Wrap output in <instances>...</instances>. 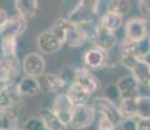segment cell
Instances as JSON below:
<instances>
[{"instance_id": "1", "label": "cell", "mask_w": 150, "mask_h": 130, "mask_svg": "<svg viewBox=\"0 0 150 130\" xmlns=\"http://www.w3.org/2000/svg\"><path fill=\"white\" fill-rule=\"evenodd\" d=\"M107 11L108 3H106V0H80L74 9L69 13L68 20L73 24H80L102 17Z\"/></svg>"}, {"instance_id": "2", "label": "cell", "mask_w": 150, "mask_h": 130, "mask_svg": "<svg viewBox=\"0 0 150 130\" xmlns=\"http://www.w3.org/2000/svg\"><path fill=\"white\" fill-rule=\"evenodd\" d=\"M51 30L62 39L63 44L72 48L81 47L86 43V37L77 24H73L68 18H59L51 27Z\"/></svg>"}, {"instance_id": "3", "label": "cell", "mask_w": 150, "mask_h": 130, "mask_svg": "<svg viewBox=\"0 0 150 130\" xmlns=\"http://www.w3.org/2000/svg\"><path fill=\"white\" fill-rule=\"evenodd\" d=\"M120 63H122V65L125 66L128 70H131L132 76L134 77V79H136L140 85H142V86L150 85V64L145 59L122 55Z\"/></svg>"}, {"instance_id": "4", "label": "cell", "mask_w": 150, "mask_h": 130, "mask_svg": "<svg viewBox=\"0 0 150 130\" xmlns=\"http://www.w3.org/2000/svg\"><path fill=\"white\" fill-rule=\"evenodd\" d=\"M91 107L94 108L96 113H98L99 116H105L108 117L115 125H120L123 121V116L119 111V107H116L114 104V100L108 99L106 96H99L93 99V104Z\"/></svg>"}, {"instance_id": "5", "label": "cell", "mask_w": 150, "mask_h": 130, "mask_svg": "<svg viewBox=\"0 0 150 130\" xmlns=\"http://www.w3.org/2000/svg\"><path fill=\"white\" fill-rule=\"evenodd\" d=\"M96 115L94 108L89 104H76L69 125L73 129H86L93 124Z\"/></svg>"}, {"instance_id": "6", "label": "cell", "mask_w": 150, "mask_h": 130, "mask_svg": "<svg viewBox=\"0 0 150 130\" xmlns=\"http://www.w3.org/2000/svg\"><path fill=\"white\" fill-rule=\"evenodd\" d=\"M74 105L76 104H74V102L71 99V96H69L67 92H59L54 100L52 109L55 113L57 115V117L68 126L72 121V115H73Z\"/></svg>"}, {"instance_id": "7", "label": "cell", "mask_w": 150, "mask_h": 130, "mask_svg": "<svg viewBox=\"0 0 150 130\" xmlns=\"http://www.w3.org/2000/svg\"><path fill=\"white\" fill-rule=\"evenodd\" d=\"M125 38L131 40H144L148 38L149 22L145 17H132L124 26Z\"/></svg>"}, {"instance_id": "8", "label": "cell", "mask_w": 150, "mask_h": 130, "mask_svg": "<svg viewBox=\"0 0 150 130\" xmlns=\"http://www.w3.org/2000/svg\"><path fill=\"white\" fill-rule=\"evenodd\" d=\"M37 47H38V50L42 53L52 55L62 50L63 42L52 30H47L38 35V38H37Z\"/></svg>"}, {"instance_id": "9", "label": "cell", "mask_w": 150, "mask_h": 130, "mask_svg": "<svg viewBox=\"0 0 150 130\" xmlns=\"http://www.w3.org/2000/svg\"><path fill=\"white\" fill-rule=\"evenodd\" d=\"M28 27V18L22 17L21 14L17 13L16 16H12L8 18V21L0 27V35L4 37H17L22 35Z\"/></svg>"}, {"instance_id": "10", "label": "cell", "mask_w": 150, "mask_h": 130, "mask_svg": "<svg viewBox=\"0 0 150 130\" xmlns=\"http://www.w3.org/2000/svg\"><path fill=\"white\" fill-rule=\"evenodd\" d=\"M45 69H46L45 59L39 53L31 52V53H28L22 60V70H24V73L26 76L37 77V78L42 77L45 74Z\"/></svg>"}, {"instance_id": "11", "label": "cell", "mask_w": 150, "mask_h": 130, "mask_svg": "<svg viewBox=\"0 0 150 130\" xmlns=\"http://www.w3.org/2000/svg\"><path fill=\"white\" fill-rule=\"evenodd\" d=\"M83 64L89 69H100L103 66H107L108 64V55L107 51L98 48L94 46L93 48H89L83 53Z\"/></svg>"}, {"instance_id": "12", "label": "cell", "mask_w": 150, "mask_h": 130, "mask_svg": "<svg viewBox=\"0 0 150 130\" xmlns=\"http://www.w3.org/2000/svg\"><path fill=\"white\" fill-rule=\"evenodd\" d=\"M91 44H94L98 48H102L105 51H111L116 44V35L115 31H111L108 29L103 27L100 24H98L97 31L94 34V38L91 39Z\"/></svg>"}, {"instance_id": "13", "label": "cell", "mask_w": 150, "mask_h": 130, "mask_svg": "<svg viewBox=\"0 0 150 130\" xmlns=\"http://www.w3.org/2000/svg\"><path fill=\"white\" fill-rule=\"evenodd\" d=\"M20 96L21 94L17 90V83H11L8 86L0 87V109H13L17 104H20Z\"/></svg>"}, {"instance_id": "14", "label": "cell", "mask_w": 150, "mask_h": 130, "mask_svg": "<svg viewBox=\"0 0 150 130\" xmlns=\"http://www.w3.org/2000/svg\"><path fill=\"white\" fill-rule=\"evenodd\" d=\"M74 82L80 83L85 90H88L90 94H94L99 90V79L94 76L91 72H89L88 69H76V78H74Z\"/></svg>"}, {"instance_id": "15", "label": "cell", "mask_w": 150, "mask_h": 130, "mask_svg": "<svg viewBox=\"0 0 150 130\" xmlns=\"http://www.w3.org/2000/svg\"><path fill=\"white\" fill-rule=\"evenodd\" d=\"M17 90L21 94V96H35L42 90L41 82L37 79V77L26 76L20 79L17 83Z\"/></svg>"}, {"instance_id": "16", "label": "cell", "mask_w": 150, "mask_h": 130, "mask_svg": "<svg viewBox=\"0 0 150 130\" xmlns=\"http://www.w3.org/2000/svg\"><path fill=\"white\" fill-rule=\"evenodd\" d=\"M116 85H117V89H119L122 98L138 96V85L140 83L134 79V77L132 74L131 76H124L122 78H119Z\"/></svg>"}, {"instance_id": "17", "label": "cell", "mask_w": 150, "mask_h": 130, "mask_svg": "<svg viewBox=\"0 0 150 130\" xmlns=\"http://www.w3.org/2000/svg\"><path fill=\"white\" fill-rule=\"evenodd\" d=\"M67 81L62 77V74H54V73H48V74H43L42 76V82L41 86H45L46 90L48 92H54V94H59L62 92V90L65 87Z\"/></svg>"}, {"instance_id": "18", "label": "cell", "mask_w": 150, "mask_h": 130, "mask_svg": "<svg viewBox=\"0 0 150 130\" xmlns=\"http://www.w3.org/2000/svg\"><path fill=\"white\" fill-rule=\"evenodd\" d=\"M39 113H41L39 117L43 120L47 130H64V129H67V125L57 117V115L54 112L52 108L43 107Z\"/></svg>"}, {"instance_id": "19", "label": "cell", "mask_w": 150, "mask_h": 130, "mask_svg": "<svg viewBox=\"0 0 150 130\" xmlns=\"http://www.w3.org/2000/svg\"><path fill=\"white\" fill-rule=\"evenodd\" d=\"M119 111L123 118H136L138 117V103L137 96L122 98L119 103Z\"/></svg>"}, {"instance_id": "20", "label": "cell", "mask_w": 150, "mask_h": 130, "mask_svg": "<svg viewBox=\"0 0 150 130\" xmlns=\"http://www.w3.org/2000/svg\"><path fill=\"white\" fill-rule=\"evenodd\" d=\"M14 7L17 13L29 20L38 12V0H14Z\"/></svg>"}, {"instance_id": "21", "label": "cell", "mask_w": 150, "mask_h": 130, "mask_svg": "<svg viewBox=\"0 0 150 130\" xmlns=\"http://www.w3.org/2000/svg\"><path fill=\"white\" fill-rule=\"evenodd\" d=\"M67 94L71 96V99L74 102V104H85L90 99V92L82 87L80 83L72 82L68 85Z\"/></svg>"}, {"instance_id": "22", "label": "cell", "mask_w": 150, "mask_h": 130, "mask_svg": "<svg viewBox=\"0 0 150 130\" xmlns=\"http://www.w3.org/2000/svg\"><path fill=\"white\" fill-rule=\"evenodd\" d=\"M17 38L14 37H4L0 42V50H1L3 60H13L17 59Z\"/></svg>"}, {"instance_id": "23", "label": "cell", "mask_w": 150, "mask_h": 130, "mask_svg": "<svg viewBox=\"0 0 150 130\" xmlns=\"http://www.w3.org/2000/svg\"><path fill=\"white\" fill-rule=\"evenodd\" d=\"M99 24L102 25L103 27L108 29V30L116 31V30H119L123 25V16L111 12V11H107V12L100 17Z\"/></svg>"}, {"instance_id": "24", "label": "cell", "mask_w": 150, "mask_h": 130, "mask_svg": "<svg viewBox=\"0 0 150 130\" xmlns=\"http://www.w3.org/2000/svg\"><path fill=\"white\" fill-rule=\"evenodd\" d=\"M18 128L17 116L13 113L12 109L1 111L0 109V130H12Z\"/></svg>"}, {"instance_id": "25", "label": "cell", "mask_w": 150, "mask_h": 130, "mask_svg": "<svg viewBox=\"0 0 150 130\" xmlns=\"http://www.w3.org/2000/svg\"><path fill=\"white\" fill-rule=\"evenodd\" d=\"M108 11L120 14V16H124L131 11V1L129 0H110Z\"/></svg>"}, {"instance_id": "26", "label": "cell", "mask_w": 150, "mask_h": 130, "mask_svg": "<svg viewBox=\"0 0 150 130\" xmlns=\"http://www.w3.org/2000/svg\"><path fill=\"white\" fill-rule=\"evenodd\" d=\"M138 117H150V96H137Z\"/></svg>"}, {"instance_id": "27", "label": "cell", "mask_w": 150, "mask_h": 130, "mask_svg": "<svg viewBox=\"0 0 150 130\" xmlns=\"http://www.w3.org/2000/svg\"><path fill=\"white\" fill-rule=\"evenodd\" d=\"M24 129L28 130H46V125L41 117H33L29 118L24 124Z\"/></svg>"}, {"instance_id": "28", "label": "cell", "mask_w": 150, "mask_h": 130, "mask_svg": "<svg viewBox=\"0 0 150 130\" xmlns=\"http://www.w3.org/2000/svg\"><path fill=\"white\" fill-rule=\"evenodd\" d=\"M105 96L111 100H116V99H122V95H120V91L117 89V85H108L105 90Z\"/></svg>"}, {"instance_id": "29", "label": "cell", "mask_w": 150, "mask_h": 130, "mask_svg": "<svg viewBox=\"0 0 150 130\" xmlns=\"http://www.w3.org/2000/svg\"><path fill=\"white\" fill-rule=\"evenodd\" d=\"M117 126L110 120L108 117L105 116H99V121H98V129L99 130H114Z\"/></svg>"}, {"instance_id": "30", "label": "cell", "mask_w": 150, "mask_h": 130, "mask_svg": "<svg viewBox=\"0 0 150 130\" xmlns=\"http://www.w3.org/2000/svg\"><path fill=\"white\" fill-rule=\"evenodd\" d=\"M138 11L144 17L150 18V0H138Z\"/></svg>"}, {"instance_id": "31", "label": "cell", "mask_w": 150, "mask_h": 130, "mask_svg": "<svg viewBox=\"0 0 150 130\" xmlns=\"http://www.w3.org/2000/svg\"><path fill=\"white\" fill-rule=\"evenodd\" d=\"M120 128L123 130H137V121L134 118H123Z\"/></svg>"}, {"instance_id": "32", "label": "cell", "mask_w": 150, "mask_h": 130, "mask_svg": "<svg viewBox=\"0 0 150 130\" xmlns=\"http://www.w3.org/2000/svg\"><path fill=\"white\" fill-rule=\"evenodd\" d=\"M137 130H150V117H138Z\"/></svg>"}, {"instance_id": "33", "label": "cell", "mask_w": 150, "mask_h": 130, "mask_svg": "<svg viewBox=\"0 0 150 130\" xmlns=\"http://www.w3.org/2000/svg\"><path fill=\"white\" fill-rule=\"evenodd\" d=\"M8 18H9V17H8L7 11H4V9H1V8H0V27H1V26L8 21Z\"/></svg>"}, {"instance_id": "34", "label": "cell", "mask_w": 150, "mask_h": 130, "mask_svg": "<svg viewBox=\"0 0 150 130\" xmlns=\"http://www.w3.org/2000/svg\"><path fill=\"white\" fill-rule=\"evenodd\" d=\"M144 59H145V60H146V61H148V63H149V64H150V51H149V52H148V53H146V55H145V56H144Z\"/></svg>"}, {"instance_id": "35", "label": "cell", "mask_w": 150, "mask_h": 130, "mask_svg": "<svg viewBox=\"0 0 150 130\" xmlns=\"http://www.w3.org/2000/svg\"><path fill=\"white\" fill-rule=\"evenodd\" d=\"M3 61V55H1V50H0V63Z\"/></svg>"}, {"instance_id": "36", "label": "cell", "mask_w": 150, "mask_h": 130, "mask_svg": "<svg viewBox=\"0 0 150 130\" xmlns=\"http://www.w3.org/2000/svg\"><path fill=\"white\" fill-rule=\"evenodd\" d=\"M149 87H150V85H149Z\"/></svg>"}]
</instances>
